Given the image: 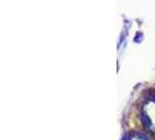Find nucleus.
I'll return each instance as SVG.
<instances>
[{
	"label": "nucleus",
	"instance_id": "1",
	"mask_svg": "<svg viewBox=\"0 0 155 140\" xmlns=\"http://www.w3.org/2000/svg\"><path fill=\"white\" fill-rule=\"evenodd\" d=\"M133 140H142V139H140V138H134Z\"/></svg>",
	"mask_w": 155,
	"mask_h": 140
}]
</instances>
